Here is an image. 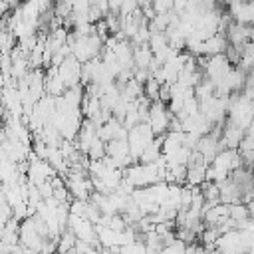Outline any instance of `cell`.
<instances>
[{"instance_id":"obj_1","label":"cell","mask_w":254,"mask_h":254,"mask_svg":"<svg viewBox=\"0 0 254 254\" xmlns=\"http://www.w3.org/2000/svg\"><path fill=\"white\" fill-rule=\"evenodd\" d=\"M8 10H10V6H8V4L4 2V0H0V18H4Z\"/></svg>"}]
</instances>
